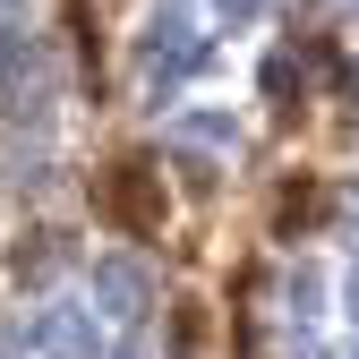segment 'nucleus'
Wrapping results in <instances>:
<instances>
[{
  "label": "nucleus",
  "mask_w": 359,
  "mask_h": 359,
  "mask_svg": "<svg viewBox=\"0 0 359 359\" xmlns=\"http://www.w3.org/2000/svg\"><path fill=\"white\" fill-rule=\"evenodd\" d=\"M342 359H359V342H351V351H342Z\"/></svg>",
  "instance_id": "9d476101"
},
{
  "label": "nucleus",
  "mask_w": 359,
  "mask_h": 359,
  "mask_svg": "<svg viewBox=\"0 0 359 359\" xmlns=\"http://www.w3.org/2000/svg\"><path fill=\"white\" fill-rule=\"evenodd\" d=\"M283 299H291V317H299V325H317V317H325V274H317V265H291Z\"/></svg>",
  "instance_id": "423d86ee"
},
{
  "label": "nucleus",
  "mask_w": 359,
  "mask_h": 359,
  "mask_svg": "<svg viewBox=\"0 0 359 359\" xmlns=\"http://www.w3.org/2000/svg\"><path fill=\"white\" fill-rule=\"evenodd\" d=\"M163 137L189 146V154H231V146H240V120H231V111H171Z\"/></svg>",
  "instance_id": "39448f33"
},
{
  "label": "nucleus",
  "mask_w": 359,
  "mask_h": 359,
  "mask_svg": "<svg viewBox=\"0 0 359 359\" xmlns=\"http://www.w3.org/2000/svg\"><path fill=\"white\" fill-rule=\"evenodd\" d=\"M86 308H95L103 325H128V334H137L154 317V265L128 257V248H103L95 265H86Z\"/></svg>",
  "instance_id": "f257e3e1"
},
{
  "label": "nucleus",
  "mask_w": 359,
  "mask_h": 359,
  "mask_svg": "<svg viewBox=\"0 0 359 359\" xmlns=\"http://www.w3.org/2000/svg\"><path fill=\"white\" fill-rule=\"evenodd\" d=\"M0 359H9V351H0Z\"/></svg>",
  "instance_id": "9b49d317"
},
{
  "label": "nucleus",
  "mask_w": 359,
  "mask_h": 359,
  "mask_svg": "<svg viewBox=\"0 0 359 359\" xmlns=\"http://www.w3.org/2000/svg\"><path fill=\"white\" fill-rule=\"evenodd\" d=\"M26 351L34 359H103V317L86 299H43L26 317Z\"/></svg>",
  "instance_id": "7ed1b4c3"
},
{
  "label": "nucleus",
  "mask_w": 359,
  "mask_h": 359,
  "mask_svg": "<svg viewBox=\"0 0 359 359\" xmlns=\"http://www.w3.org/2000/svg\"><path fill=\"white\" fill-rule=\"evenodd\" d=\"M0 95H9V111L26 120V111H43V103H52V43H43V34H9V43H0Z\"/></svg>",
  "instance_id": "20e7f679"
},
{
  "label": "nucleus",
  "mask_w": 359,
  "mask_h": 359,
  "mask_svg": "<svg viewBox=\"0 0 359 359\" xmlns=\"http://www.w3.org/2000/svg\"><path fill=\"white\" fill-rule=\"evenodd\" d=\"M205 18H214V26H231V34H248V26L265 18V0H205Z\"/></svg>",
  "instance_id": "0eeeda50"
},
{
  "label": "nucleus",
  "mask_w": 359,
  "mask_h": 359,
  "mask_svg": "<svg viewBox=\"0 0 359 359\" xmlns=\"http://www.w3.org/2000/svg\"><path fill=\"white\" fill-rule=\"evenodd\" d=\"M137 60H146V95H171L180 77H189L205 60V43H197V18H189V0H154V18H146V43H137Z\"/></svg>",
  "instance_id": "f03ea898"
},
{
  "label": "nucleus",
  "mask_w": 359,
  "mask_h": 359,
  "mask_svg": "<svg viewBox=\"0 0 359 359\" xmlns=\"http://www.w3.org/2000/svg\"><path fill=\"white\" fill-rule=\"evenodd\" d=\"M342 308H351V325H359V265L342 274Z\"/></svg>",
  "instance_id": "6e6552de"
},
{
  "label": "nucleus",
  "mask_w": 359,
  "mask_h": 359,
  "mask_svg": "<svg viewBox=\"0 0 359 359\" xmlns=\"http://www.w3.org/2000/svg\"><path fill=\"white\" fill-rule=\"evenodd\" d=\"M120 359H146V342H137V334H128V342H120Z\"/></svg>",
  "instance_id": "1a4fd4ad"
}]
</instances>
